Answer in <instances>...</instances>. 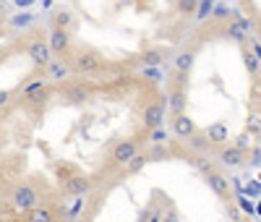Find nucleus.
<instances>
[{
    "label": "nucleus",
    "instance_id": "obj_1",
    "mask_svg": "<svg viewBox=\"0 0 261 222\" xmlns=\"http://www.w3.org/2000/svg\"><path fill=\"white\" fill-rule=\"evenodd\" d=\"M186 79L183 73H175V81L170 84V92H167V107L172 115H180L186 113V102H188V92H186Z\"/></svg>",
    "mask_w": 261,
    "mask_h": 222
},
{
    "label": "nucleus",
    "instance_id": "obj_2",
    "mask_svg": "<svg viewBox=\"0 0 261 222\" xmlns=\"http://www.w3.org/2000/svg\"><path fill=\"white\" fill-rule=\"evenodd\" d=\"M71 71L79 73V76H92V73H99L102 71V60L89 53V50H79L71 60Z\"/></svg>",
    "mask_w": 261,
    "mask_h": 222
},
{
    "label": "nucleus",
    "instance_id": "obj_3",
    "mask_svg": "<svg viewBox=\"0 0 261 222\" xmlns=\"http://www.w3.org/2000/svg\"><path fill=\"white\" fill-rule=\"evenodd\" d=\"M139 154V141L136 139H123V141H118L113 149H110V165H115V167H125L130 160H134Z\"/></svg>",
    "mask_w": 261,
    "mask_h": 222
},
{
    "label": "nucleus",
    "instance_id": "obj_4",
    "mask_svg": "<svg viewBox=\"0 0 261 222\" xmlns=\"http://www.w3.org/2000/svg\"><path fill=\"white\" fill-rule=\"evenodd\" d=\"M11 202H13V207H16V209L29 212V209L39 207V193H37L29 183H21V186H16V188H13Z\"/></svg>",
    "mask_w": 261,
    "mask_h": 222
},
{
    "label": "nucleus",
    "instance_id": "obj_5",
    "mask_svg": "<svg viewBox=\"0 0 261 222\" xmlns=\"http://www.w3.org/2000/svg\"><path fill=\"white\" fill-rule=\"evenodd\" d=\"M27 55H29V60H32L34 65H39V68H47V65L55 60V58H53V50H50V42H42V39H37V42L29 44Z\"/></svg>",
    "mask_w": 261,
    "mask_h": 222
},
{
    "label": "nucleus",
    "instance_id": "obj_6",
    "mask_svg": "<svg viewBox=\"0 0 261 222\" xmlns=\"http://www.w3.org/2000/svg\"><path fill=\"white\" fill-rule=\"evenodd\" d=\"M141 120L149 131L154 128H162V120H165V102L157 100V102H149L144 110H141Z\"/></svg>",
    "mask_w": 261,
    "mask_h": 222
},
{
    "label": "nucleus",
    "instance_id": "obj_7",
    "mask_svg": "<svg viewBox=\"0 0 261 222\" xmlns=\"http://www.w3.org/2000/svg\"><path fill=\"white\" fill-rule=\"evenodd\" d=\"M172 133H175L178 139L191 141V139L196 136V123H193V118H188V113L172 115Z\"/></svg>",
    "mask_w": 261,
    "mask_h": 222
},
{
    "label": "nucleus",
    "instance_id": "obj_8",
    "mask_svg": "<svg viewBox=\"0 0 261 222\" xmlns=\"http://www.w3.org/2000/svg\"><path fill=\"white\" fill-rule=\"evenodd\" d=\"M50 50H53V55H63V53H68V47H71V34H68V29H60V27H53V32H50Z\"/></svg>",
    "mask_w": 261,
    "mask_h": 222
},
{
    "label": "nucleus",
    "instance_id": "obj_9",
    "mask_svg": "<svg viewBox=\"0 0 261 222\" xmlns=\"http://www.w3.org/2000/svg\"><path fill=\"white\" fill-rule=\"evenodd\" d=\"M89 188H92V181L86 175H71L68 181L63 183V193H68V196H84V193H89Z\"/></svg>",
    "mask_w": 261,
    "mask_h": 222
},
{
    "label": "nucleus",
    "instance_id": "obj_10",
    "mask_svg": "<svg viewBox=\"0 0 261 222\" xmlns=\"http://www.w3.org/2000/svg\"><path fill=\"white\" fill-rule=\"evenodd\" d=\"M92 94V89L86 86V84H68L63 89V102H68V105H79V102H86Z\"/></svg>",
    "mask_w": 261,
    "mask_h": 222
},
{
    "label": "nucleus",
    "instance_id": "obj_11",
    "mask_svg": "<svg viewBox=\"0 0 261 222\" xmlns=\"http://www.w3.org/2000/svg\"><path fill=\"white\" fill-rule=\"evenodd\" d=\"M206 183H209V188L220 196V199H227L230 196V183H227V178L222 175V172H217V170H206Z\"/></svg>",
    "mask_w": 261,
    "mask_h": 222
},
{
    "label": "nucleus",
    "instance_id": "obj_12",
    "mask_svg": "<svg viewBox=\"0 0 261 222\" xmlns=\"http://www.w3.org/2000/svg\"><path fill=\"white\" fill-rule=\"evenodd\" d=\"M204 136H206V141L214 144V146H225V144L230 141V131H227L225 123H212V126H206Z\"/></svg>",
    "mask_w": 261,
    "mask_h": 222
},
{
    "label": "nucleus",
    "instance_id": "obj_13",
    "mask_svg": "<svg viewBox=\"0 0 261 222\" xmlns=\"http://www.w3.org/2000/svg\"><path fill=\"white\" fill-rule=\"evenodd\" d=\"M47 94H50V89H47V84L45 81H32L27 89H24V97H27V102H45L47 100Z\"/></svg>",
    "mask_w": 261,
    "mask_h": 222
},
{
    "label": "nucleus",
    "instance_id": "obj_14",
    "mask_svg": "<svg viewBox=\"0 0 261 222\" xmlns=\"http://www.w3.org/2000/svg\"><path fill=\"white\" fill-rule=\"evenodd\" d=\"M220 162L227 165V167H238L243 162V149H238V146H222L220 149Z\"/></svg>",
    "mask_w": 261,
    "mask_h": 222
},
{
    "label": "nucleus",
    "instance_id": "obj_15",
    "mask_svg": "<svg viewBox=\"0 0 261 222\" xmlns=\"http://www.w3.org/2000/svg\"><path fill=\"white\" fill-rule=\"evenodd\" d=\"M45 71H47V79H50V81H65V76L71 73V65L55 58V60H53V63L47 65Z\"/></svg>",
    "mask_w": 261,
    "mask_h": 222
},
{
    "label": "nucleus",
    "instance_id": "obj_16",
    "mask_svg": "<svg viewBox=\"0 0 261 222\" xmlns=\"http://www.w3.org/2000/svg\"><path fill=\"white\" fill-rule=\"evenodd\" d=\"M246 32H248V21L241 18V16H235V18L230 21V27H227V34H230L235 42H243V39H246Z\"/></svg>",
    "mask_w": 261,
    "mask_h": 222
},
{
    "label": "nucleus",
    "instance_id": "obj_17",
    "mask_svg": "<svg viewBox=\"0 0 261 222\" xmlns=\"http://www.w3.org/2000/svg\"><path fill=\"white\" fill-rule=\"evenodd\" d=\"M27 222H55V214H53V209L50 207H34V209H29L27 212Z\"/></svg>",
    "mask_w": 261,
    "mask_h": 222
},
{
    "label": "nucleus",
    "instance_id": "obj_18",
    "mask_svg": "<svg viewBox=\"0 0 261 222\" xmlns=\"http://www.w3.org/2000/svg\"><path fill=\"white\" fill-rule=\"evenodd\" d=\"M193 60H196V53H193V50H183V53H178V55H175V68H178V73L188 76Z\"/></svg>",
    "mask_w": 261,
    "mask_h": 222
},
{
    "label": "nucleus",
    "instance_id": "obj_19",
    "mask_svg": "<svg viewBox=\"0 0 261 222\" xmlns=\"http://www.w3.org/2000/svg\"><path fill=\"white\" fill-rule=\"evenodd\" d=\"M146 162H149V154L139 152L136 157H134V160H130V162L123 167V172H125V175H136V172H141V170H144V165H146Z\"/></svg>",
    "mask_w": 261,
    "mask_h": 222
},
{
    "label": "nucleus",
    "instance_id": "obj_20",
    "mask_svg": "<svg viewBox=\"0 0 261 222\" xmlns=\"http://www.w3.org/2000/svg\"><path fill=\"white\" fill-rule=\"evenodd\" d=\"M175 8H178V13H180V16H191V13L196 16L199 0H178V6H175Z\"/></svg>",
    "mask_w": 261,
    "mask_h": 222
},
{
    "label": "nucleus",
    "instance_id": "obj_21",
    "mask_svg": "<svg viewBox=\"0 0 261 222\" xmlns=\"http://www.w3.org/2000/svg\"><path fill=\"white\" fill-rule=\"evenodd\" d=\"M209 13H214V0H199V8H196V18L204 21V18H209Z\"/></svg>",
    "mask_w": 261,
    "mask_h": 222
},
{
    "label": "nucleus",
    "instance_id": "obj_22",
    "mask_svg": "<svg viewBox=\"0 0 261 222\" xmlns=\"http://www.w3.org/2000/svg\"><path fill=\"white\" fill-rule=\"evenodd\" d=\"M71 24H73V13H71V11H58V13H55V27L68 29Z\"/></svg>",
    "mask_w": 261,
    "mask_h": 222
},
{
    "label": "nucleus",
    "instance_id": "obj_23",
    "mask_svg": "<svg viewBox=\"0 0 261 222\" xmlns=\"http://www.w3.org/2000/svg\"><path fill=\"white\" fill-rule=\"evenodd\" d=\"M32 21H34V13H16L11 18V24L13 27H27V24H32Z\"/></svg>",
    "mask_w": 261,
    "mask_h": 222
},
{
    "label": "nucleus",
    "instance_id": "obj_24",
    "mask_svg": "<svg viewBox=\"0 0 261 222\" xmlns=\"http://www.w3.org/2000/svg\"><path fill=\"white\" fill-rule=\"evenodd\" d=\"M144 63H146V68H154V65L162 63V55L160 53H146L144 55Z\"/></svg>",
    "mask_w": 261,
    "mask_h": 222
},
{
    "label": "nucleus",
    "instance_id": "obj_25",
    "mask_svg": "<svg viewBox=\"0 0 261 222\" xmlns=\"http://www.w3.org/2000/svg\"><path fill=\"white\" fill-rule=\"evenodd\" d=\"M144 76H146V81H151V84L162 81V73H160V68H144Z\"/></svg>",
    "mask_w": 261,
    "mask_h": 222
},
{
    "label": "nucleus",
    "instance_id": "obj_26",
    "mask_svg": "<svg viewBox=\"0 0 261 222\" xmlns=\"http://www.w3.org/2000/svg\"><path fill=\"white\" fill-rule=\"evenodd\" d=\"M167 139V133L162 131V128H154V131H151V144H162Z\"/></svg>",
    "mask_w": 261,
    "mask_h": 222
},
{
    "label": "nucleus",
    "instance_id": "obj_27",
    "mask_svg": "<svg viewBox=\"0 0 261 222\" xmlns=\"http://www.w3.org/2000/svg\"><path fill=\"white\" fill-rule=\"evenodd\" d=\"M212 16H214V18H227V16H230V11H227V6H217Z\"/></svg>",
    "mask_w": 261,
    "mask_h": 222
},
{
    "label": "nucleus",
    "instance_id": "obj_28",
    "mask_svg": "<svg viewBox=\"0 0 261 222\" xmlns=\"http://www.w3.org/2000/svg\"><path fill=\"white\" fill-rule=\"evenodd\" d=\"M162 222H180V217H178V212H175V209H170V212H165V214H162Z\"/></svg>",
    "mask_w": 261,
    "mask_h": 222
},
{
    "label": "nucleus",
    "instance_id": "obj_29",
    "mask_svg": "<svg viewBox=\"0 0 261 222\" xmlns=\"http://www.w3.org/2000/svg\"><path fill=\"white\" fill-rule=\"evenodd\" d=\"M246 63H248V68H251V71H256V68H258V63H256V58H253V55H246Z\"/></svg>",
    "mask_w": 261,
    "mask_h": 222
},
{
    "label": "nucleus",
    "instance_id": "obj_30",
    "mask_svg": "<svg viewBox=\"0 0 261 222\" xmlns=\"http://www.w3.org/2000/svg\"><path fill=\"white\" fill-rule=\"evenodd\" d=\"M34 3H37V0H16L18 8H29V6H34Z\"/></svg>",
    "mask_w": 261,
    "mask_h": 222
},
{
    "label": "nucleus",
    "instance_id": "obj_31",
    "mask_svg": "<svg viewBox=\"0 0 261 222\" xmlns=\"http://www.w3.org/2000/svg\"><path fill=\"white\" fill-rule=\"evenodd\" d=\"M8 100H11V94L6 92V89H0V107H3V105H6Z\"/></svg>",
    "mask_w": 261,
    "mask_h": 222
},
{
    "label": "nucleus",
    "instance_id": "obj_32",
    "mask_svg": "<svg viewBox=\"0 0 261 222\" xmlns=\"http://www.w3.org/2000/svg\"><path fill=\"white\" fill-rule=\"evenodd\" d=\"M238 202H241V207H243L246 212H251V214H253V204H248V202H246V199H238Z\"/></svg>",
    "mask_w": 261,
    "mask_h": 222
},
{
    "label": "nucleus",
    "instance_id": "obj_33",
    "mask_svg": "<svg viewBox=\"0 0 261 222\" xmlns=\"http://www.w3.org/2000/svg\"><path fill=\"white\" fill-rule=\"evenodd\" d=\"M246 144H248V136H246V133H243V136H241V139H238V144H235V146H238V149H243Z\"/></svg>",
    "mask_w": 261,
    "mask_h": 222
},
{
    "label": "nucleus",
    "instance_id": "obj_34",
    "mask_svg": "<svg viewBox=\"0 0 261 222\" xmlns=\"http://www.w3.org/2000/svg\"><path fill=\"white\" fill-rule=\"evenodd\" d=\"M151 222H162V212H154V214H151Z\"/></svg>",
    "mask_w": 261,
    "mask_h": 222
},
{
    "label": "nucleus",
    "instance_id": "obj_35",
    "mask_svg": "<svg viewBox=\"0 0 261 222\" xmlns=\"http://www.w3.org/2000/svg\"><path fill=\"white\" fill-rule=\"evenodd\" d=\"M253 50H256V55H258V60H261V44H253Z\"/></svg>",
    "mask_w": 261,
    "mask_h": 222
}]
</instances>
